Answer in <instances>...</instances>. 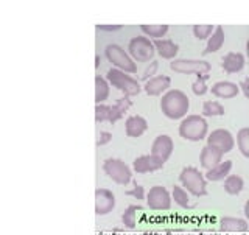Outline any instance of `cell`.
<instances>
[{
    "instance_id": "cell-1",
    "label": "cell",
    "mask_w": 249,
    "mask_h": 235,
    "mask_svg": "<svg viewBox=\"0 0 249 235\" xmlns=\"http://www.w3.org/2000/svg\"><path fill=\"white\" fill-rule=\"evenodd\" d=\"M160 109L162 114L171 120H179L187 115L190 109V100L182 90L173 89L165 92L160 100Z\"/></svg>"
},
{
    "instance_id": "cell-2",
    "label": "cell",
    "mask_w": 249,
    "mask_h": 235,
    "mask_svg": "<svg viewBox=\"0 0 249 235\" xmlns=\"http://www.w3.org/2000/svg\"><path fill=\"white\" fill-rule=\"evenodd\" d=\"M207 122L204 117L199 115H189L179 125V136L190 142H199L207 136Z\"/></svg>"
},
{
    "instance_id": "cell-3",
    "label": "cell",
    "mask_w": 249,
    "mask_h": 235,
    "mask_svg": "<svg viewBox=\"0 0 249 235\" xmlns=\"http://www.w3.org/2000/svg\"><path fill=\"white\" fill-rule=\"evenodd\" d=\"M179 181H181L184 189L195 195V197H204L207 195V181L206 176L195 167H185L181 175H179Z\"/></svg>"
},
{
    "instance_id": "cell-4",
    "label": "cell",
    "mask_w": 249,
    "mask_h": 235,
    "mask_svg": "<svg viewBox=\"0 0 249 235\" xmlns=\"http://www.w3.org/2000/svg\"><path fill=\"white\" fill-rule=\"evenodd\" d=\"M106 80L109 84H112L115 89H119L124 93V97H134L140 93V84L128 73L112 67L106 75Z\"/></svg>"
},
{
    "instance_id": "cell-5",
    "label": "cell",
    "mask_w": 249,
    "mask_h": 235,
    "mask_svg": "<svg viewBox=\"0 0 249 235\" xmlns=\"http://www.w3.org/2000/svg\"><path fill=\"white\" fill-rule=\"evenodd\" d=\"M105 54L106 58L112 62L115 66V69L122 70L124 73H136L137 72V66L136 61L129 56V53H126L120 45L117 44H111L105 49Z\"/></svg>"
},
{
    "instance_id": "cell-6",
    "label": "cell",
    "mask_w": 249,
    "mask_h": 235,
    "mask_svg": "<svg viewBox=\"0 0 249 235\" xmlns=\"http://www.w3.org/2000/svg\"><path fill=\"white\" fill-rule=\"evenodd\" d=\"M129 56L137 62H148L154 58L156 47L154 42L146 36H136L129 41L128 45Z\"/></svg>"
},
{
    "instance_id": "cell-7",
    "label": "cell",
    "mask_w": 249,
    "mask_h": 235,
    "mask_svg": "<svg viewBox=\"0 0 249 235\" xmlns=\"http://www.w3.org/2000/svg\"><path fill=\"white\" fill-rule=\"evenodd\" d=\"M103 170L105 173L112 179L115 184L126 185L132 179V171L131 168L120 159H106L103 162Z\"/></svg>"
},
{
    "instance_id": "cell-8",
    "label": "cell",
    "mask_w": 249,
    "mask_h": 235,
    "mask_svg": "<svg viewBox=\"0 0 249 235\" xmlns=\"http://www.w3.org/2000/svg\"><path fill=\"white\" fill-rule=\"evenodd\" d=\"M170 69L178 73H187V75L195 73L196 76H199V75H207L212 66H210V62L202 59H176L171 61Z\"/></svg>"
},
{
    "instance_id": "cell-9",
    "label": "cell",
    "mask_w": 249,
    "mask_h": 235,
    "mask_svg": "<svg viewBox=\"0 0 249 235\" xmlns=\"http://www.w3.org/2000/svg\"><path fill=\"white\" fill-rule=\"evenodd\" d=\"M146 204L153 210H168L171 207V195L162 185H154L146 193Z\"/></svg>"
},
{
    "instance_id": "cell-10",
    "label": "cell",
    "mask_w": 249,
    "mask_h": 235,
    "mask_svg": "<svg viewBox=\"0 0 249 235\" xmlns=\"http://www.w3.org/2000/svg\"><path fill=\"white\" fill-rule=\"evenodd\" d=\"M233 137L228 129H213L210 134L207 136V145L215 148L220 153H229L233 148Z\"/></svg>"
},
{
    "instance_id": "cell-11",
    "label": "cell",
    "mask_w": 249,
    "mask_h": 235,
    "mask_svg": "<svg viewBox=\"0 0 249 235\" xmlns=\"http://www.w3.org/2000/svg\"><path fill=\"white\" fill-rule=\"evenodd\" d=\"M115 207V197L111 190L107 189H97L95 190V214L98 217L107 215L112 212Z\"/></svg>"
},
{
    "instance_id": "cell-12",
    "label": "cell",
    "mask_w": 249,
    "mask_h": 235,
    "mask_svg": "<svg viewBox=\"0 0 249 235\" xmlns=\"http://www.w3.org/2000/svg\"><path fill=\"white\" fill-rule=\"evenodd\" d=\"M173 148H175L173 139L167 134H162L154 139L153 146H151V154L156 156L158 159H160L162 162H165L170 159L171 153H173Z\"/></svg>"
},
{
    "instance_id": "cell-13",
    "label": "cell",
    "mask_w": 249,
    "mask_h": 235,
    "mask_svg": "<svg viewBox=\"0 0 249 235\" xmlns=\"http://www.w3.org/2000/svg\"><path fill=\"white\" fill-rule=\"evenodd\" d=\"M132 167H134L136 173H153V171H158L163 167V162L153 154H145L139 156L132 163Z\"/></svg>"
},
{
    "instance_id": "cell-14",
    "label": "cell",
    "mask_w": 249,
    "mask_h": 235,
    "mask_svg": "<svg viewBox=\"0 0 249 235\" xmlns=\"http://www.w3.org/2000/svg\"><path fill=\"white\" fill-rule=\"evenodd\" d=\"M171 84V78L167 75L153 76L151 80L145 83V92L151 97H158L162 92H165Z\"/></svg>"
},
{
    "instance_id": "cell-15",
    "label": "cell",
    "mask_w": 249,
    "mask_h": 235,
    "mask_svg": "<svg viewBox=\"0 0 249 235\" xmlns=\"http://www.w3.org/2000/svg\"><path fill=\"white\" fill-rule=\"evenodd\" d=\"M223 153H220L215 148L206 145L202 148V151L199 154V162H201V167L206 168V170H212L213 167H216L218 163H221L223 161Z\"/></svg>"
},
{
    "instance_id": "cell-16",
    "label": "cell",
    "mask_w": 249,
    "mask_h": 235,
    "mask_svg": "<svg viewBox=\"0 0 249 235\" xmlns=\"http://www.w3.org/2000/svg\"><path fill=\"white\" fill-rule=\"evenodd\" d=\"M124 129L129 137H140L148 129V122L140 115H131L126 119Z\"/></svg>"
},
{
    "instance_id": "cell-17",
    "label": "cell",
    "mask_w": 249,
    "mask_h": 235,
    "mask_svg": "<svg viewBox=\"0 0 249 235\" xmlns=\"http://www.w3.org/2000/svg\"><path fill=\"white\" fill-rule=\"evenodd\" d=\"M220 231L223 232H248L249 224L243 218L223 217L220 220Z\"/></svg>"
},
{
    "instance_id": "cell-18",
    "label": "cell",
    "mask_w": 249,
    "mask_h": 235,
    "mask_svg": "<svg viewBox=\"0 0 249 235\" xmlns=\"http://www.w3.org/2000/svg\"><path fill=\"white\" fill-rule=\"evenodd\" d=\"M223 70L228 73H238L241 69L245 67V56L241 53L231 52L223 58Z\"/></svg>"
},
{
    "instance_id": "cell-19",
    "label": "cell",
    "mask_w": 249,
    "mask_h": 235,
    "mask_svg": "<svg viewBox=\"0 0 249 235\" xmlns=\"http://www.w3.org/2000/svg\"><path fill=\"white\" fill-rule=\"evenodd\" d=\"M154 47L158 54L163 59H173L179 52L178 44L170 41V39H158V41H154Z\"/></svg>"
},
{
    "instance_id": "cell-20",
    "label": "cell",
    "mask_w": 249,
    "mask_h": 235,
    "mask_svg": "<svg viewBox=\"0 0 249 235\" xmlns=\"http://www.w3.org/2000/svg\"><path fill=\"white\" fill-rule=\"evenodd\" d=\"M240 92V88L235 83L231 81H220L212 86V93L218 98H233Z\"/></svg>"
},
{
    "instance_id": "cell-21",
    "label": "cell",
    "mask_w": 249,
    "mask_h": 235,
    "mask_svg": "<svg viewBox=\"0 0 249 235\" xmlns=\"http://www.w3.org/2000/svg\"><path fill=\"white\" fill-rule=\"evenodd\" d=\"M231 170H232V161H224L221 163H218L212 170H207L206 179H209V181H223V179H226L231 175Z\"/></svg>"
},
{
    "instance_id": "cell-22",
    "label": "cell",
    "mask_w": 249,
    "mask_h": 235,
    "mask_svg": "<svg viewBox=\"0 0 249 235\" xmlns=\"http://www.w3.org/2000/svg\"><path fill=\"white\" fill-rule=\"evenodd\" d=\"M224 44V30L223 27H215V31H213V35L210 36L207 39V45H206V49H204V54H209V53H215L218 52L223 47Z\"/></svg>"
},
{
    "instance_id": "cell-23",
    "label": "cell",
    "mask_w": 249,
    "mask_h": 235,
    "mask_svg": "<svg viewBox=\"0 0 249 235\" xmlns=\"http://www.w3.org/2000/svg\"><path fill=\"white\" fill-rule=\"evenodd\" d=\"M131 100L129 97H123L120 100L115 101V105L111 106V115H109V122L111 123H115L117 120H120L122 117L124 115V112L128 111V109L131 108Z\"/></svg>"
},
{
    "instance_id": "cell-24",
    "label": "cell",
    "mask_w": 249,
    "mask_h": 235,
    "mask_svg": "<svg viewBox=\"0 0 249 235\" xmlns=\"http://www.w3.org/2000/svg\"><path fill=\"white\" fill-rule=\"evenodd\" d=\"M243 187H245V181H243V178L238 175H229L224 179V190L229 195H233V197L240 195L241 190H243Z\"/></svg>"
},
{
    "instance_id": "cell-25",
    "label": "cell",
    "mask_w": 249,
    "mask_h": 235,
    "mask_svg": "<svg viewBox=\"0 0 249 235\" xmlns=\"http://www.w3.org/2000/svg\"><path fill=\"white\" fill-rule=\"evenodd\" d=\"M109 97V83L103 76H95V103L101 105Z\"/></svg>"
},
{
    "instance_id": "cell-26",
    "label": "cell",
    "mask_w": 249,
    "mask_h": 235,
    "mask_svg": "<svg viewBox=\"0 0 249 235\" xmlns=\"http://www.w3.org/2000/svg\"><path fill=\"white\" fill-rule=\"evenodd\" d=\"M171 198L175 199V202L179 207L187 209L189 207V192H187L182 185H175L171 190Z\"/></svg>"
},
{
    "instance_id": "cell-27",
    "label": "cell",
    "mask_w": 249,
    "mask_h": 235,
    "mask_svg": "<svg viewBox=\"0 0 249 235\" xmlns=\"http://www.w3.org/2000/svg\"><path fill=\"white\" fill-rule=\"evenodd\" d=\"M237 146L245 158H249V128H241L237 132Z\"/></svg>"
},
{
    "instance_id": "cell-28",
    "label": "cell",
    "mask_w": 249,
    "mask_h": 235,
    "mask_svg": "<svg viewBox=\"0 0 249 235\" xmlns=\"http://www.w3.org/2000/svg\"><path fill=\"white\" fill-rule=\"evenodd\" d=\"M140 30L145 36L156 37V41L168 33V25H140Z\"/></svg>"
},
{
    "instance_id": "cell-29",
    "label": "cell",
    "mask_w": 249,
    "mask_h": 235,
    "mask_svg": "<svg viewBox=\"0 0 249 235\" xmlns=\"http://www.w3.org/2000/svg\"><path fill=\"white\" fill-rule=\"evenodd\" d=\"M224 114V108L218 101L209 100L202 105V115L204 117H220Z\"/></svg>"
},
{
    "instance_id": "cell-30",
    "label": "cell",
    "mask_w": 249,
    "mask_h": 235,
    "mask_svg": "<svg viewBox=\"0 0 249 235\" xmlns=\"http://www.w3.org/2000/svg\"><path fill=\"white\" fill-rule=\"evenodd\" d=\"M140 207L139 206H129L122 215V221L126 226L128 229H134L136 228V217H137V210Z\"/></svg>"
},
{
    "instance_id": "cell-31",
    "label": "cell",
    "mask_w": 249,
    "mask_h": 235,
    "mask_svg": "<svg viewBox=\"0 0 249 235\" xmlns=\"http://www.w3.org/2000/svg\"><path fill=\"white\" fill-rule=\"evenodd\" d=\"M215 27L213 25H193V35L196 39H209L213 35Z\"/></svg>"
},
{
    "instance_id": "cell-32",
    "label": "cell",
    "mask_w": 249,
    "mask_h": 235,
    "mask_svg": "<svg viewBox=\"0 0 249 235\" xmlns=\"http://www.w3.org/2000/svg\"><path fill=\"white\" fill-rule=\"evenodd\" d=\"M109 115H111V106L107 105H97L95 106V122H109Z\"/></svg>"
},
{
    "instance_id": "cell-33",
    "label": "cell",
    "mask_w": 249,
    "mask_h": 235,
    "mask_svg": "<svg viewBox=\"0 0 249 235\" xmlns=\"http://www.w3.org/2000/svg\"><path fill=\"white\" fill-rule=\"evenodd\" d=\"M192 90L195 95H204L207 93L209 88H207V81H202V80H196L192 84Z\"/></svg>"
},
{
    "instance_id": "cell-34",
    "label": "cell",
    "mask_w": 249,
    "mask_h": 235,
    "mask_svg": "<svg viewBox=\"0 0 249 235\" xmlns=\"http://www.w3.org/2000/svg\"><path fill=\"white\" fill-rule=\"evenodd\" d=\"M126 195H129V197H134V198H137V199H143V198H146V195H145V189L142 185H134V189L132 190H129V192H126Z\"/></svg>"
},
{
    "instance_id": "cell-35",
    "label": "cell",
    "mask_w": 249,
    "mask_h": 235,
    "mask_svg": "<svg viewBox=\"0 0 249 235\" xmlns=\"http://www.w3.org/2000/svg\"><path fill=\"white\" fill-rule=\"evenodd\" d=\"M158 67H159V62L158 61H151V64L148 66V69L143 72V80H151L153 78V75L156 73V70H158Z\"/></svg>"
},
{
    "instance_id": "cell-36",
    "label": "cell",
    "mask_w": 249,
    "mask_h": 235,
    "mask_svg": "<svg viewBox=\"0 0 249 235\" xmlns=\"http://www.w3.org/2000/svg\"><path fill=\"white\" fill-rule=\"evenodd\" d=\"M111 139H112V134H111V132L101 131V132H100V136H98V139H97V146L106 145L107 142H111Z\"/></svg>"
},
{
    "instance_id": "cell-37",
    "label": "cell",
    "mask_w": 249,
    "mask_h": 235,
    "mask_svg": "<svg viewBox=\"0 0 249 235\" xmlns=\"http://www.w3.org/2000/svg\"><path fill=\"white\" fill-rule=\"evenodd\" d=\"M238 88L243 90V93H245V97H248L249 98V78L246 76V78H243V80L240 81V86Z\"/></svg>"
},
{
    "instance_id": "cell-38",
    "label": "cell",
    "mask_w": 249,
    "mask_h": 235,
    "mask_svg": "<svg viewBox=\"0 0 249 235\" xmlns=\"http://www.w3.org/2000/svg\"><path fill=\"white\" fill-rule=\"evenodd\" d=\"M97 28L103 31H117L122 28V25H97Z\"/></svg>"
},
{
    "instance_id": "cell-39",
    "label": "cell",
    "mask_w": 249,
    "mask_h": 235,
    "mask_svg": "<svg viewBox=\"0 0 249 235\" xmlns=\"http://www.w3.org/2000/svg\"><path fill=\"white\" fill-rule=\"evenodd\" d=\"M198 80H202V81H207V80H209V73H207V75H199V76H198Z\"/></svg>"
},
{
    "instance_id": "cell-40",
    "label": "cell",
    "mask_w": 249,
    "mask_h": 235,
    "mask_svg": "<svg viewBox=\"0 0 249 235\" xmlns=\"http://www.w3.org/2000/svg\"><path fill=\"white\" fill-rule=\"evenodd\" d=\"M245 215L249 217V201L246 202V206H245Z\"/></svg>"
},
{
    "instance_id": "cell-41",
    "label": "cell",
    "mask_w": 249,
    "mask_h": 235,
    "mask_svg": "<svg viewBox=\"0 0 249 235\" xmlns=\"http://www.w3.org/2000/svg\"><path fill=\"white\" fill-rule=\"evenodd\" d=\"M98 66H100V56L97 54V56H95V67H98Z\"/></svg>"
}]
</instances>
